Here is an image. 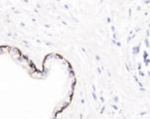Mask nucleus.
Wrapping results in <instances>:
<instances>
[{
  "instance_id": "obj_1",
  "label": "nucleus",
  "mask_w": 150,
  "mask_h": 119,
  "mask_svg": "<svg viewBox=\"0 0 150 119\" xmlns=\"http://www.w3.org/2000/svg\"><path fill=\"white\" fill-rule=\"evenodd\" d=\"M137 52H138V47H135L133 50V54H137Z\"/></svg>"
}]
</instances>
